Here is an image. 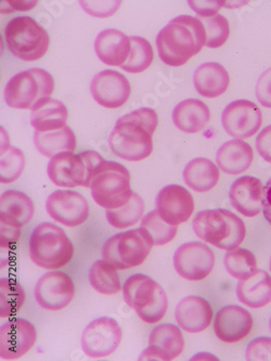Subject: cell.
<instances>
[{
  "mask_svg": "<svg viewBox=\"0 0 271 361\" xmlns=\"http://www.w3.org/2000/svg\"><path fill=\"white\" fill-rule=\"evenodd\" d=\"M157 124L159 116L153 109H139L124 115L109 135L111 151L131 162L145 160L152 153V137Z\"/></svg>",
  "mask_w": 271,
  "mask_h": 361,
  "instance_id": "6da1fadb",
  "label": "cell"
},
{
  "mask_svg": "<svg viewBox=\"0 0 271 361\" xmlns=\"http://www.w3.org/2000/svg\"><path fill=\"white\" fill-rule=\"evenodd\" d=\"M206 33L198 18L180 16L171 20L157 34L159 59L169 66H181L205 46Z\"/></svg>",
  "mask_w": 271,
  "mask_h": 361,
  "instance_id": "7a4b0ae2",
  "label": "cell"
},
{
  "mask_svg": "<svg viewBox=\"0 0 271 361\" xmlns=\"http://www.w3.org/2000/svg\"><path fill=\"white\" fill-rule=\"evenodd\" d=\"M192 227L202 241L227 251L238 247L246 235L243 221L224 209L199 212L194 217Z\"/></svg>",
  "mask_w": 271,
  "mask_h": 361,
  "instance_id": "3957f363",
  "label": "cell"
},
{
  "mask_svg": "<svg viewBox=\"0 0 271 361\" xmlns=\"http://www.w3.org/2000/svg\"><path fill=\"white\" fill-rule=\"evenodd\" d=\"M28 255L38 267L56 270L72 261L74 247L62 228L52 223H42L32 231Z\"/></svg>",
  "mask_w": 271,
  "mask_h": 361,
  "instance_id": "277c9868",
  "label": "cell"
},
{
  "mask_svg": "<svg viewBox=\"0 0 271 361\" xmlns=\"http://www.w3.org/2000/svg\"><path fill=\"white\" fill-rule=\"evenodd\" d=\"M54 90L52 74L42 68H30L16 74L7 82L4 98L8 106L20 110L40 108Z\"/></svg>",
  "mask_w": 271,
  "mask_h": 361,
  "instance_id": "5b68a950",
  "label": "cell"
},
{
  "mask_svg": "<svg viewBox=\"0 0 271 361\" xmlns=\"http://www.w3.org/2000/svg\"><path fill=\"white\" fill-rule=\"evenodd\" d=\"M123 298L145 324H157L167 314L169 298L164 288L145 274L129 277L123 286Z\"/></svg>",
  "mask_w": 271,
  "mask_h": 361,
  "instance_id": "8992f818",
  "label": "cell"
},
{
  "mask_svg": "<svg viewBox=\"0 0 271 361\" xmlns=\"http://www.w3.org/2000/svg\"><path fill=\"white\" fill-rule=\"evenodd\" d=\"M8 49L18 59L34 62L47 54L50 37L48 32L31 17L10 20L5 28Z\"/></svg>",
  "mask_w": 271,
  "mask_h": 361,
  "instance_id": "52a82bcc",
  "label": "cell"
},
{
  "mask_svg": "<svg viewBox=\"0 0 271 361\" xmlns=\"http://www.w3.org/2000/svg\"><path fill=\"white\" fill-rule=\"evenodd\" d=\"M131 177L124 165L105 161L90 183L92 199L99 207L115 209L128 203L131 195Z\"/></svg>",
  "mask_w": 271,
  "mask_h": 361,
  "instance_id": "ba28073f",
  "label": "cell"
},
{
  "mask_svg": "<svg viewBox=\"0 0 271 361\" xmlns=\"http://www.w3.org/2000/svg\"><path fill=\"white\" fill-rule=\"evenodd\" d=\"M152 247V239L143 228L127 230L104 242L102 257L117 270L131 269L147 259Z\"/></svg>",
  "mask_w": 271,
  "mask_h": 361,
  "instance_id": "9c48e42d",
  "label": "cell"
},
{
  "mask_svg": "<svg viewBox=\"0 0 271 361\" xmlns=\"http://www.w3.org/2000/svg\"><path fill=\"white\" fill-rule=\"evenodd\" d=\"M119 322L111 317H100L90 322L82 334V350L90 358L110 356L122 342Z\"/></svg>",
  "mask_w": 271,
  "mask_h": 361,
  "instance_id": "30bf717a",
  "label": "cell"
},
{
  "mask_svg": "<svg viewBox=\"0 0 271 361\" xmlns=\"http://www.w3.org/2000/svg\"><path fill=\"white\" fill-rule=\"evenodd\" d=\"M215 265V254L202 242H188L174 254V267L180 277L189 281L205 279Z\"/></svg>",
  "mask_w": 271,
  "mask_h": 361,
  "instance_id": "8fae6325",
  "label": "cell"
},
{
  "mask_svg": "<svg viewBox=\"0 0 271 361\" xmlns=\"http://www.w3.org/2000/svg\"><path fill=\"white\" fill-rule=\"evenodd\" d=\"M74 294L72 278L56 270L42 274L35 286L36 302L40 307L50 312H58L70 305Z\"/></svg>",
  "mask_w": 271,
  "mask_h": 361,
  "instance_id": "7c38bea8",
  "label": "cell"
},
{
  "mask_svg": "<svg viewBox=\"0 0 271 361\" xmlns=\"http://www.w3.org/2000/svg\"><path fill=\"white\" fill-rule=\"evenodd\" d=\"M46 211L54 221L66 227H78L88 219L89 204L80 192L56 190L48 197Z\"/></svg>",
  "mask_w": 271,
  "mask_h": 361,
  "instance_id": "4fadbf2b",
  "label": "cell"
},
{
  "mask_svg": "<svg viewBox=\"0 0 271 361\" xmlns=\"http://www.w3.org/2000/svg\"><path fill=\"white\" fill-rule=\"evenodd\" d=\"M262 122L260 109L248 100L234 101L224 108L222 115V124L226 133L241 140L254 136Z\"/></svg>",
  "mask_w": 271,
  "mask_h": 361,
  "instance_id": "5bb4252c",
  "label": "cell"
},
{
  "mask_svg": "<svg viewBox=\"0 0 271 361\" xmlns=\"http://www.w3.org/2000/svg\"><path fill=\"white\" fill-rule=\"evenodd\" d=\"M37 340L35 326L22 318L6 322L0 328V358L17 360L28 354Z\"/></svg>",
  "mask_w": 271,
  "mask_h": 361,
  "instance_id": "9a60e30c",
  "label": "cell"
},
{
  "mask_svg": "<svg viewBox=\"0 0 271 361\" xmlns=\"http://www.w3.org/2000/svg\"><path fill=\"white\" fill-rule=\"evenodd\" d=\"M47 174L58 187L89 188L90 185V177L83 153L64 152L54 155L48 163Z\"/></svg>",
  "mask_w": 271,
  "mask_h": 361,
  "instance_id": "2e32d148",
  "label": "cell"
},
{
  "mask_svg": "<svg viewBox=\"0 0 271 361\" xmlns=\"http://www.w3.org/2000/svg\"><path fill=\"white\" fill-rule=\"evenodd\" d=\"M90 92L97 104L107 109L121 108L131 97L128 80L116 71H101L90 82Z\"/></svg>",
  "mask_w": 271,
  "mask_h": 361,
  "instance_id": "e0dca14e",
  "label": "cell"
},
{
  "mask_svg": "<svg viewBox=\"0 0 271 361\" xmlns=\"http://www.w3.org/2000/svg\"><path fill=\"white\" fill-rule=\"evenodd\" d=\"M185 348L183 332L173 324L155 326L149 336V348L141 353L139 360H174Z\"/></svg>",
  "mask_w": 271,
  "mask_h": 361,
  "instance_id": "ac0fdd59",
  "label": "cell"
},
{
  "mask_svg": "<svg viewBox=\"0 0 271 361\" xmlns=\"http://www.w3.org/2000/svg\"><path fill=\"white\" fill-rule=\"evenodd\" d=\"M155 205L162 219L174 226L186 223L194 211L193 197L179 185L164 187L157 195Z\"/></svg>",
  "mask_w": 271,
  "mask_h": 361,
  "instance_id": "d6986e66",
  "label": "cell"
},
{
  "mask_svg": "<svg viewBox=\"0 0 271 361\" xmlns=\"http://www.w3.org/2000/svg\"><path fill=\"white\" fill-rule=\"evenodd\" d=\"M253 328V317L246 308L228 305L217 312L214 322L216 336L222 342H240L250 334Z\"/></svg>",
  "mask_w": 271,
  "mask_h": 361,
  "instance_id": "ffe728a7",
  "label": "cell"
},
{
  "mask_svg": "<svg viewBox=\"0 0 271 361\" xmlns=\"http://www.w3.org/2000/svg\"><path fill=\"white\" fill-rule=\"evenodd\" d=\"M175 318L183 330L199 334L210 326L213 320V308L202 296H187L176 306Z\"/></svg>",
  "mask_w": 271,
  "mask_h": 361,
  "instance_id": "44dd1931",
  "label": "cell"
},
{
  "mask_svg": "<svg viewBox=\"0 0 271 361\" xmlns=\"http://www.w3.org/2000/svg\"><path fill=\"white\" fill-rule=\"evenodd\" d=\"M262 181L253 176H243L236 179L229 190L232 207L246 217H255L263 209Z\"/></svg>",
  "mask_w": 271,
  "mask_h": 361,
  "instance_id": "7402d4cb",
  "label": "cell"
},
{
  "mask_svg": "<svg viewBox=\"0 0 271 361\" xmlns=\"http://www.w3.org/2000/svg\"><path fill=\"white\" fill-rule=\"evenodd\" d=\"M131 49V37L115 28H108L100 32L95 40L97 56L107 66H124L128 59Z\"/></svg>",
  "mask_w": 271,
  "mask_h": 361,
  "instance_id": "603a6c76",
  "label": "cell"
},
{
  "mask_svg": "<svg viewBox=\"0 0 271 361\" xmlns=\"http://www.w3.org/2000/svg\"><path fill=\"white\" fill-rule=\"evenodd\" d=\"M254 159L252 147L241 139L224 142L216 153V163L224 173L242 174L250 169Z\"/></svg>",
  "mask_w": 271,
  "mask_h": 361,
  "instance_id": "cb8c5ba5",
  "label": "cell"
},
{
  "mask_svg": "<svg viewBox=\"0 0 271 361\" xmlns=\"http://www.w3.org/2000/svg\"><path fill=\"white\" fill-rule=\"evenodd\" d=\"M194 87L205 98H217L229 87L228 71L216 62H207L198 66L193 74Z\"/></svg>",
  "mask_w": 271,
  "mask_h": 361,
  "instance_id": "d4e9b609",
  "label": "cell"
},
{
  "mask_svg": "<svg viewBox=\"0 0 271 361\" xmlns=\"http://www.w3.org/2000/svg\"><path fill=\"white\" fill-rule=\"evenodd\" d=\"M236 296L244 305L262 308L271 302V277L265 270H256L236 286Z\"/></svg>",
  "mask_w": 271,
  "mask_h": 361,
  "instance_id": "484cf974",
  "label": "cell"
},
{
  "mask_svg": "<svg viewBox=\"0 0 271 361\" xmlns=\"http://www.w3.org/2000/svg\"><path fill=\"white\" fill-rule=\"evenodd\" d=\"M210 121V112L203 101L187 99L181 101L173 111V122L181 132L195 134L205 128Z\"/></svg>",
  "mask_w": 271,
  "mask_h": 361,
  "instance_id": "4316f807",
  "label": "cell"
},
{
  "mask_svg": "<svg viewBox=\"0 0 271 361\" xmlns=\"http://www.w3.org/2000/svg\"><path fill=\"white\" fill-rule=\"evenodd\" d=\"M183 180L195 192H207L219 181L217 165L205 157H198L186 165Z\"/></svg>",
  "mask_w": 271,
  "mask_h": 361,
  "instance_id": "83f0119b",
  "label": "cell"
},
{
  "mask_svg": "<svg viewBox=\"0 0 271 361\" xmlns=\"http://www.w3.org/2000/svg\"><path fill=\"white\" fill-rule=\"evenodd\" d=\"M34 143L40 154L52 159L60 153L74 152L76 149V137L70 127L64 126V128L52 132H35Z\"/></svg>",
  "mask_w": 271,
  "mask_h": 361,
  "instance_id": "f1b7e54d",
  "label": "cell"
},
{
  "mask_svg": "<svg viewBox=\"0 0 271 361\" xmlns=\"http://www.w3.org/2000/svg\"><path fill=\"white\" fill-rule=\"evenodd\" d=\"M68 112L66 104L56 99H48L40 108L32 111L31 125L35 132L47 133L66 126Z\"/></svg>",
  "mask_w": 271,
  "mask_h": 361,
  "instance_id": "f546056e",
  "label": "cell"
},
{
  "mask_svg": "<svg viewBox=\"0 0 271 361\" xmlns=\"http://www.w3.org/2000/svg\"><path fill=\"white\" fill-rule=\"evenodd\" d=\"M33 201L26 193L18 190H7L0 195V214L17 221L21 227L33 219Z\"/></svg>",
  "mask_w": 271,
  "mask_h": 361,
  "instance_id": "4dcf8cb0",
  "label": "cell"
},
{
  "mask_svg": "<svg viewBox=\"0 0 271 361\" xmlns=\"http://www.w3.org/2000/svg\"><path fill=\"white\" fill-rule=\"evenodd\" d=\"M89 283L102 295H114L122 288L117 269L104 259H99L89 269Z\"/></svg>",
  "mask_w": 271,
  "mask_h": 361,
  "instance_id": "1f68e13d",
  "label": "cell"
},
{
  "mask_svg": "<svg viewBox=\"0 0 271 361\" xmlns=\"http://www.w3.org/2000/svg\"><path fill=\"white\" fill-rule=\"evenodd\" d=\"M145 213V202L143 197L133 192L128 203L115 209H108L107 221L116 229H127L140 221Z\"/></svg>",
  "mask_w": 271,
  "mask_h": 361,
  "instance_id": "d6a6232c",
  "label": "cell"
},
{
  "mask_svg": "<svg viewBox=\"0 0 271 361\" xmlns=\"http://www.w3.org/2000/svg\"><path fill=\"white\" fill-rule=\"evenodd\" d=\"M25 302L21 284L10 278L0 279V317L9 318L17 314Z\"/></svg>",
  "mask_w": 271,
  "mask_h": 361,
  "instance_id": "836d02e7",
  "label": "cell"
},
{
  "mask_svg": "<svg viewBox=\"0 0 271 361\" xmlns=\"http://www.w3.org/2000/svg\"><path fill=\"white\" fill-rule=\"evenodd\" d=\"M224 263L228 274L236 279H246L258 270V261L254 254L241 247L229 250L224 254Z\"/></svg>",
  "mask_w": 271,
  "mask_h": 361,
  "instance_id": "e575fe53",
  "label": "cell"
},
{
  "mask_svg": "<svg viewBox=\"0 0 271 361\" xmlns=\"http://www.w3.org/2000/svg\"><path fill=\"white\" fill-rule=\"evenodd\" d=\"M131 49L128 59L121 68L128 73H141L152 64L155 56L152 46L140 36H131Z\"/></svg>",
  "mask_w": 271,
  "mask_h": 361,
  "instance_id": "d590c367",
  "label": "cell"
},
{
  "mask_svg": "<svg viewBox=\"0 0 271 361\" xmlns=\"http://www.w3.org/2000/svg\"><path fill=\"white\" fill-rule=\"evenodd\" d=\"M140 227L152 239L153 245L169 244L177 235V226L164 221L157 209L150 212L143 217Z\"/></svg>",
  "mask_w": 271,
  "mask_h": 361,
  "instance_id": "8d00e7d4",
  "label": "cell"
},
{
  "mask_svg": "<svg viewBox=\"0 0 271 361\" xmlns=\"http://www.w3.org/2000/svg\"><path fill=\"white\" fill-rule=\"evenodd\" d=\"M25 167V157L20 149L10 146L1 151L0 161V183H11L17 180Z\"/></svg>",
  "mask_w": 271,
  "mask_h": 361,
  "instance_id": "74e56055",
  "label": "cell"
},
{
  "mask_svg": "<svg viewBox=\"0 0 271 361\" xmlns=\"http://www.w3.org/2000/svg\"><path fill=\"white\" fill-rule=\"evenodd\" d=\"M205 28V46L212 49L222 47L227 42L230 35L229 22L222 14H215L213 17L201 18Z\"/></svg>",
  "mask_w": 271,
  "mask_h": 361,
  "instance_id": "f35d334b",
  "label": "cell"
},
{
  "mask_svg": "<svg viewBox=\"0 0 271 361\" xmlns=\"http://www.w3.org/2000/svg\"><path fill=\"white\" fill-rule=\"evenodd\" d=\"M21 235V226L7 216L0 214V247L9 250L18 243Z\"/></svg>",
  "mask_w": 271,
  "mask_h": 361,
  "instance_id": "ab89813d",
  "label": "cell"
},
{
  "mask_svg": "<svg viewBox=\"0 0 271 361\" xmlns=\"http://www.w3.org/2000/svg\"><path fill=\"white\" fill-rule=\"evenodd\" d=\"M246 359L250 361H271V338H258L248 345Z\"/></svg>",
  "mask_w": 271,
  "mask_h": 361,
  "instance_id": "60d3db41",
  "label": "cell"
},
{
  "mask_svg": "<svg viewBox=\"0 0 271 361\" xmlns=\"http://www.w3.org/2000/svg\"><path fill=\"white\" fill-rule=\"evenodd\" d=\"M121 1H80L83 9L95 18H109L117 11Z\"/></svg>",
  "mask_w": 271,
  "mask_h": 361,
  "instance_id": "b9f144b4",
  "label": "cell"
},
{
  "mask_svg": "<svg viewBox=\"0 0 271 361\" xmlns=\"http://www.w3.org/2000/svg\"><path fill=\"white\" fill-rule=\"evenodd\" d=\"M256 98L262 106L271 109V68L265 71L256 84Z\"/></svg>",
  "mask_w": 271,
  "mask_h": 361,
  "instance_id": "7bdbcfd3",
  "label": "cell"
},
{
  "mask_svg": "<svg viewBox=\"0 0 271 361\" xmlns=\"http://www.w3.org/2000/svg\"><path fill=\"white\" fill-rule=\"evenodd\" d=\"M189 6L193 11L197 12L201 18L213 17L218 10L224 7V1H189Z\"/></svg>",
  "mask_w": 271,
  "mask_h": 361,
  "instance_id": "ee69618b",
  "label": "cell"
},
{
  "mask_svg": "<svg viewBox=\"0 0 271 361\" xmlns=\"http://www.w3.org/2000/svg\"><path fill=\"white\" fill-rule=\"evenodd\" d=\"M256 149L260 157L271 164V125L265 127L256 138Z\"/></svg>",
  "mask_w": 271,
  "mask_h": 361,
  "instance_id": "f6af8a7d",
  "label": "cell"
},
{
  "mask_svg": "<svg viewBox=\"0 0 271 361\" xmlns=\"http://www.w3.org/2000/svg\"><path fill=\"white\" fill-rule=\"evenodd\" d=\"M263 212L265 219L271 225V178L267 181L263 192Z\"/></svg>",
  "mask_w": 271,
  "mask_h": 361,
  "instance_id": "bcb514c9",
  "label": "cell"
},
{
  "mask_svg": "<svg viewBox=\"0 0 271 361\" xmlns=\"http://www.w3.org/2000/svg\"><path fill=\"white\" fill-rule=\"evenodd\" d=\"M5 4L12 7L10 11H28L33 9L37 1H5Z\"/></svg>",
  "mask_w": 271,
  "mask_h": 361,
  "instance_id": "7dc6e473",
  "label": "cell"
},
{
  "mask_svg": "<svg viewBox=\"0 0 271 361\" xmlns=\"http://www.w3.org/2000/svg\"><path fill=\"white\" fill-rule=\"evenodd\" d=\"M10 147L9 138H8L7 132L5 128L1 127V151L7 150Z\"/></svg>",
  "mask_w": 271,
  "mask_h": 361,
  "instance_id": "c3c4849f",
  "label": "cell"
},
{
  "mask_svg": "<svg viewBox=\"0 0 271 361\" xmlns=\"http://www.w3.org/2000/svg\"><path fill=\"white\" fill-rule=\"evenodd\" d=\"M269 269H270V271H271V257H270V263H269Z\"/></svg>",
  "mask_w": 271,
  "mask_h": 361,
  "instance_id": "681fc988",
  "label": "cell"
},
{
  "mask_svg": "<svg viewBox=\"0 0 271 361\" xmlns=\"http://www.w3.org/2000/svg\"><path fill=\"white\" fill-rule=\"evenodd\" d=\"M269 326H270V332H271V318H270V322H269Z\"/></svg>",
  "mask_w": 271,
  "mask_h": 361,
  "instance_id": "f907efd6",
  "label": "cell"
}]
</instances>
